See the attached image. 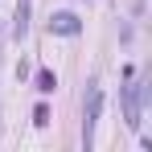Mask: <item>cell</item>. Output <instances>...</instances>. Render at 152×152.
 <instances>
[{
	"mask_svg": "<svg viewBox=\"0 0 152 152\" xmlns=\"http://www.w3.org/2000/svg\"><path fill=\"white\" fill-rule=\"evenodd\" d=\"M78 29H82V25H78V17H74V12H58V17H50V33H62V37H74Z\"/></svg>",
	"mask_w": 152,
	"mask_h": 152,
	"instance_id": "7a4b0ae2",
	"label": "cell"
},
{
	"mask_svg": "<svg viewBox=\"0 0 152 152\" xmlns=\"http://www.w3.org/2000/svg\"><path fill=\"white\" fill-rule=\"evenodd\" d=\"M29 12H33V0H17V21H12V37H25V33H29Z\"/></svg>",
	"mask_w": 152,
	"mask_h": 152,
	"instance_id": "3957f363",
	"label": "cell"
},
{
	"mask_svg": "<svg viewBox=\"0 0 152 152\" xmlns=\"http://www.w3.org/2000/svg\"><path fill=\"white\" fill-rule=\"evenodd\" d=\"M33 119H37V124H50V107H45V103H41V107H37V111H33Z\"/></svg>",
	"mask_w": 152,
	"mask_h": 152,
	"instance_id": "5b68a950",
	"label": "cell"
},
{
	"mask_svg": "<svg viewBox=\"0 0 152 152\" xmlns=\"http://www.w3.org/2000/svg\"><path fill=\"white\" fill-rule=\"evenodd\" d=\"M53 86H58V74H53V70H37V91H41V95H50Z\"/></svg>",
	"mask_w": 152,
	"mask_h": 152,
	"instance_id": "277c9868",
	"label": "cell"
},
{
	"mask_svg": "<svg viewBox=\"0 0 152 152\" xmlns=\"http://www.w3.org/2000/svg\"><path fill=\"white\" fill-rule=\"evenodd\" d=\"M99 111H103V91H99V82H91V91H86V111H82V148H91V144H95Z\"/></svg>",
	"mask_w": 152,
	"mask_h": 152,
	"instance_id": "6da1fadb",
	"label": "cell"
}]
</instances>
